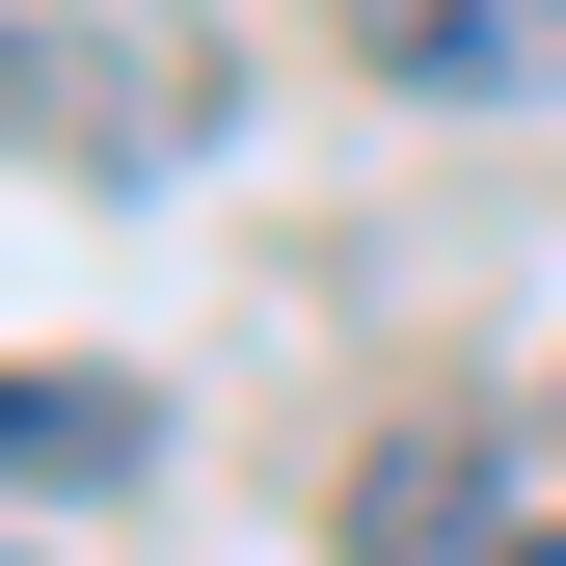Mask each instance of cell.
<instances>
[{"instance_id": "obj_1", "label": "cell", "mask_w": 566, "mask_h": 566, "mask_svg": "<svg viewBox=\"0 0 566 566\" xmlns=\"http://www.w3.org/2000/svg\"><path fill=\"white\" fill-rule=\"evenodd\" d=\"M378 82L405 108H566V0H405Z\"/></svg>"}, {"instance_id": "obj_2", "label": "cell", "mask_w": 566, "mask_h": 566, "mask_svg": "<svg viewBox=\"0 0 566 566\" xmlns=\"http://www.w3.org/2000/svg\"><path fill=\"white\" fill-rule=\"evenodd\" d=\"M350 566H513V539H485V459H459V432H405L378 485H350Z\"/></svg>"}, {"instance_id": "obj_3", "label": "cell", "mask_w": 566, "mask_h": 566, "mask_svg": "<svg viewBox=\"0 0 566 566\" xmlns=\"http://www.w3.org/2000/svg\"><path fill=\"white\" fill-rule=\"evenodd\" d=\"M28 485H135V378H28Z\"/></svg>"}, {"instance_id": "obj_4", "label": "cell", "mask_w": 566, "mask_h": 566, "mask_svg": "<svg viewBox=\"0 0 566 566\" xmlns=\"http://www.w3.org/2000/svg\"><path fill=\"white\" fill-rule=\"evenodd\" d=\"M513 566H566V513H513Z\"/></svg>"}]
</instances>
